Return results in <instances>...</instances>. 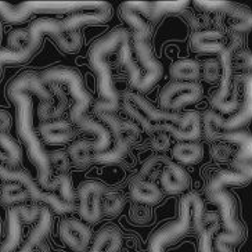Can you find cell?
<instances>
[{
  "label": "cell",
  "mask_w": 252,
  "mask_h": 252,
  "mask_svg": "<svg viewBox=\"0 0 252 252\" xmlns=\"http://www.w3.org/2000/svg\"><path fill=\"white\" fill-rule=\"evenodd\" d=\"M30 93L36 94L40 103H50L52 93L42 83L40 78L33 72H25L17 76L8 86V97L17 107V130L28 151L31 161L36 166L37 183L42 190L59 191V197L68 204H74V189L72 180L68 175H59L52 178V169L49 163V157L42 141L39 140L33 129L32 121V97Z\"/></svg>",
  "instance_id": "6da1fadb"
},
{
  "label": "cell",
  "mask_w": 252,
  "mask_h": 252,
  "mask_svg": "<svg viewBox=\"0 0 252 252\" xmlns=\"http://www.w3.org/2000/svg\"><path fill=\"white\" fill-rule=\"evenodd\" d=\"M129 37V32L125 28L112 30L110 33L97 40L89 50V65L94 71L98 85V101L96 110L100 114H112L118 110L119 97L114 81L111 68L107 61V56L121 46V43Z\"/></svg>",
  "instance_id": "7a4b0ae2"
},
{
  "label": "cell",
  "mask_w": 252,
  "mask_h": 252,
  "mask_svg": "<svg viewBox=\"0 0 252 252\" xmlns=\"http://www.w3.org/2000/svg\"><path fill=\"white\" fill-rule=\"evenodd\" d=\"M204 216V202L198 194H186L180 200L179 219L168 223L151 236L149 243V252H165L168 245L173 244L182 238L193 226L200 231L201 222Z\"/></svg>",
  "instance_id": "3957f363"
},
{
  "label": "cell",
  "mask_w": 252,
  "mask_h": 252,
  "mask_svg": "<svg viewBox=\"0 0 252 252\" xmlns=\"http://www.w3.org/2000/svg\"><path fill=\"white\" fill-rule=\"evenodd\" d=\"M110 6L107 1H25L18 6L0 3V17L8 23H23L32 14H74L81 11H93Z\"/></svg>",
  "instance_id": "277c9868"
},
{
  "label": "cell",
  "mask_w": 252,
  "mask_h": 252,
  "mask_svg": "<svg viewBox=\"0 0 252 252\" xmlns=\"http://www.w3.org/2000/svg\"><path fill=\"white\" fill-rule=\"evenodd\" d=\"M207 195L209 201L219 207V219L226 229L224 233L214 237L212 250L214 252H234L231 245L238 244L244 237V229L236 216V201L224 189L207 190Z\"/></svg>",
  "instance_id": "5b68a950"
},
{
  "label": "cell",
  "mask_w": 252,
  "mask_h": 252,
  "mask_svg": "<svg viewBox=\"0 0 252 252\" xmlns=\"http://www.w3.org/2000/svg\"><path fill=\"white\" fill-rule=\"evenodd\" d=\"M27 30L30 33V42L24 50L14 52L7 47L0 50V75H1L3 65H17V64H23L25 61H28L37 52L39 46L42 43L43 35H50L54 37L61 32H65L63 21L54 20V18H39L31 24L30 28Z\"/></svg>",
  "instance_id": "8992f818"
},
{
  "label": "cell",
  "mask_w": 252,
  "mask_h": 252,
  "mask_svg": "<svg viewBox=\"0 0 252 252\" xmlns=\"http://www.w3.org/2000/svg\"><path fill=\"white\" fill-rule=\"evenodd\" d=\"M43 85H60L64 83L67 85L68 89L71 92V96L74 97L75 104L71 110V119L72 122L78 124L82 118H85L86 111L90 107V94L88 90L85 89V85L82 81V76L78 71L72 68H52L47 69L39 76Z\"/></svg>",
  "instance_id": "52a82bcc"
},
{
  "label": "cell",
  "mask_w": 252,
  "mask_h": 252,
  "mask_svg": "<svg viewBox=\"0 0 252 252\" xmlns=\"http://www.w3.org/2000/svg\"><path fill=\"white\" fill-rule=\"evenodd\" d=\"M252 115V76L248 74L244 82V100L237 112L230 118L223 119L219 114L208 111L204 117V132L208 139L215 132H234L240 130L251 119Z\"/></svg>",
  "instance_id": "ba28073f"
},
{
  "label": "cell",
  "mask_w": 252,
  "mask_h": 252,
  "mask_svg": "<svg viewBox=\"0 0 252 252\" xmlns=\"http://www.w3.org/2000/svg\"><path fill=\"white\" fill-rule=\"evenodd\" d=\"M0 179H3L4 182L21 185L27 190L30 200L43 202L49 208H52L56 214H68L72 211L74 204H68L65 201H63L56 193H47L45 190H42L27 172L7 168L0 163Z\"/></svg>",
  "instance_id": "9c48e42d"
},
{
  "label": "cell",
  "mask_w": 252,
  "mask_h": 252,
  "mask_svg": "<svg viewBox=\"0 0 252 252\" xmlns=\"http://www.w3.org/2000/svg\"><path fill=\"white\" fill-rule=\"evenodd\" d=\"M234 42H231L229 46L224 47V50L220 53V86L216 90L215 94L211 98L212 107L223 114H230L237 111L240 103L236 96V93L231 96V79H233V50H234Z\"/></svg>",
  "instance_id": "30bf717a"
},
{
  "label": "cell",
  "mask_w": 252,
  "mask_h": 252,
  "mask_svg": "<svg viewBox=\"0 0 252 252\" xmlns=\"http://www.w3.org/2000/svg\"><path fill=\"white\" fill-rule=\"evenodd\" d=\"M150 35H151V30L133 32L134 50L141 65L146 68V75L141 78L140 83L137 86V90L140 92H147L151 89L157 82L161 81L163 74L162 64L154 57V54L151 52L149 43Z\"/></svg>",
  "instance_id": "8fae6325"
},
{
  "label": "cell",
  "mask_w": 252,
  "mask_h": 252,
  "mask_svg": "<svg viewBox=\"0 0 252 252\" xmlns=\"http://www.w3.org/2000/svg\"><path fill=\"white\" fill-rule=\"evenodd\" d=\"M204 89L197 82H172L161 92V108L175 112L189 104L200 101Z\"/></svg>",
  "instance_id": "7c38bea8"
},
{
  "label": "cell",
  "mask_w": 252,
  "mask_h": 252,
  "mask_svg": "<svg viewBox=\"0 0 252 252\" xmlns=\"http://www.w3.org/2000/svg\"><path fill=\"white\" fill-rule=\"evenodd\" d=\"M42 207L37 205H17L8 212L7 237L0 245V252H17L23 244V222H35L40 215Z\"/></svg>",
  "instance_id": "4fadbf2b"
},
{
  "label": "cell",
  "mask_w": 252,
  "mask_h": 252,
  "mask_svg": "<svg viewBox=\"0 0 252 252\" xmlns=\"http://www.w3.org/2000/svg\"><path fill=\"white\" fill-rule=\"evenodd\" d=\"M105 187L101 182L88 180L79 186V215L85 223L94 224L101 218V197Z\"/></svg>",
  "instance_id": "5bb4252c"
},
{
  "label": "cell",
  "mask_w": 252,
  "mask_h": 252,
  "mask_svg": "<svg viewBox=\"0 0 252 252\" xmlns=\"http://www.w3.org/2000/svg\"><path fill=\"white\" fill-rule=\"evenodd\" d=\"M60 238L74 252H86L92 241V230L79 219L68 218L60 224Z\"/></svg>",
  "instance_id": "9a60e30c"
},
{
  "label": "cell",
  "mask_w": 252,
  "mask_h": 252,
  "mask_svg": "<svg viewBox=\"0 0 252 252\" xmlns=\"http://www.w3.org/2000/svg\"><path fill=\"white\" fill-rule=\"evenodd\" d=\"M124 6L137 13L140 17H146L151 21H158L168 13H179L189 6V1H127Z\"/></svg>",
  "instance_id": "2e32d148"
},
{
  "label": "cell",
  "mask_w": 252,
  "mask_h": 252,
  "mask_svg": "<svg viewBox=\"0 0 252 252\" xmlns=\"http://www.w3.org/2000/svg\"><path fill=\"white\" fill-rule=\"evenodd\" d=\"M104 126L108 129L115 143H124L132 146L139 137V127L132 121H122L114 114H100Z\"/></svg>",
  "instance_id": "e0dca14e"
},
{
  "label": "cell",
  "mask_w": 252,
  "mask_h": 252,
  "mask_svg": "<svg viewBox=\"0 0 252 252\" xmlns=\"http://www.w3.org/2000/svg\"><path fill=\"white\" fill-rule=\"evenodd\" d=\"M161 186L168 194H182L190 186V176L179 163L169 161L161 172Z\"/></svg>",
  "instance_id": "ac0fdd59"
},
{
  "label": "cell",
  "mask_w": 252,
  "mask_h": 252,
  "mask_svg": "<svg viewBox=\"0 0 252 252\" xmlns=\"http://www.w3.org/2000/svg\"><path fill=\"white\" fill-rule=\"evenodd\" d=\"M39 132L47 144H65L74 140L75 137L74 127L71 122L65 119H54L43 122L39 126Z\"/></svg>",
  "instance_id": "d6986e66"
},
{
  "label": "cell",
  "mask_w": 252,
  "mask_h": 252,
  "mask_svg": "<svg viewBox=\"0 0 252 252\" xmlns=\"http://www.w3.org/2000/svg\"><path fill=\"white\" fill-rule=\"evenodd\" d=\"M111 6H107V7L93 10V11L74 13V14H69L67 18L61 20V21H63L65 31H79V28L85 27V25L108 23L111 20Z\"/></svg>",
  "instance_id": "ffe728a7"
},
{
  "label": "cell",
  "mask_w": 252,
  "mask_h": 252,
  "mask_svg": "<svg viewBox=\"0 0 252 252\" xmlns=\"http://www.w3.org/2000/svg\"><path fill=\"white\" fill-rule=\"evenodd\" d=\"M223 39L224 35L220 31H198L191 39V45L194 50L201 54H220L226 47V45L222 42Z\"/></svg>",
  "instance_id": "44dd1931"
},
{
  "label": "cell",
  "mask_w": 252,
  "mask_h": 252,
  "mask_svg": "<svg viewBox=\"0 0 252 252\" xmlns=\"http://www.w3.org/2000/svg\"><path fill=\"white\" fill-rule=\"evenodd\" d=\"M50 93H52V101L50 103L39 104L37 115L42 121H54L60 119V117L65 112L68 107V97L65 92L60 88L59 85H50Z\"/></svg>",
  "instance_id": "7402d4cb"
},
{
  "label": "cell",
  "mask_w": 252,
  "mask_h": 252,
  "mask_svg": "<svg viewBox=\"0 0 252 252\" xmlns=\"http://www.w3.org/2000/svg\"><path fill=\"white\" fill-rule=\"evenodd\" d=\"M130 197L139 205H156L162 200V191L154 182L136 179L130 185Z\"/></svg>",
  "instance_id": "603a6c76"
},
{
  "label": "cell",
  "mask_w": 252,
  "mask_h": 252,
  "mask_svg": "<svg viewBox=\"0 0 252 252\" xmlns=\"http://www.w3.org/2000/svg\"><path fill=\"white\" fill-rule=\"evenodd\" d=\"M52 229V214L49 208L42 207L40 215L37 218V224L35 229L30 233V236L25 238L21 247L17 252H32L42 241H45L49 231Z\"/></svg>",
  "instance_id": "cb8c5ba5"
},
{
  "label": "cell",
  "mask_w": 252,
  "mask_h": 252,
  "mask_svg": "<svg viewBox=\"0 0 252 252\" xmlns=\"http://www.w3.org/2000/svg\"><path fill=\"white\" fill-rule=\"evenodd\" d=\"M76 125L79 126L81 129H83L85 132H90L92 134H94V140L92 141V154L93 156L97 154V153L107 151L111 147V133L108 132V129L103 124L97 122L94 119L85 117Z\"/></svg>",
  "instance_id": "d4e9b609"
},
{
  "label": "cell",
  "mask_w": 252,
  "mask_h": 252,
  "mask_svg": "<svg viewBox=\"0 0 252 252\" xmlns=\"http://www.w3.org/2000/svg\"><path fill=\"white\" fill-rule=\"evenodd\" d=\"M122 247V234L115 226L101 229L89 247V252H119Z\"/></svg>",
  "instance_id": "484cf974"
},
{
  "label": "cell",
  "mask_w": 252,
  "mask_h": 252,
  "mask_svg": "<svg viewBox=\"0 0 252 252\" xmlns=\"http://www.w3.org/2000/svg\"><path fill=\"white\" fill-rule=\"evenodd\" d=\"M172 157L179 165H195L204 157V146L198 141H179L172 149Z\"/></svg>",
  "instance_id": "4316f807"
},
{
  "label": "cell",
  "mask_w": 252,
  "mask_h": 252,
  "mask_svg": "<svg viewBox=\"0 0 252 252\" xmlns=\"http://www.w3.org/2000/svg\"><path fill=\"white\" fill-rule=\"evenodd\" d=\"M171 76L175 82H195L201 76V64L193 59L178 60L172 64Z\"/></svg>",
  "instance_id": "83f0119b"
},
{
  "label": "cell",
  "mask_w": 252,
  "mask_h": 252,
  "mask_svg": "<svg viewBox=\"0 0 252 252\" xmlns=\"http://www.w3.org/2000/svg\"><path fill=\"white\" fill-rule=\"evenodd\" d=\"M23 153L8 133H0V163L15 169L21 163Z\"/></svg>",
  "instance_id": "f1b7e54d"
},
{
  "label": "cell",
  "mask_w": 252,
  "mask_h": 252,
  "mask_svg": "<svg viewBox=\"0 0 252 252\" xmlns=\"http://www.w3.org/2000/svg\"><path fill=\"white\" fill-rule=\"evenodd\" d=\"M251 179V172L240 171H220L216 173L214 178L209 180L207 190H218L224 189L227 186L244 185Z\"/></svg>",
  "instance_id": "f546056e"
},
{
  "label": "cell",
  "mask_w": 252,
  "mask_h": 252,
  "mask_svg": "<svg viewBox=\"0 0 252 252\" xmlns=\"http://www.w3.org/2000/svg\"><path fill=\"white\" fill-rule=\"evenodd\" d=\"M129 39H130V37L125 39V40L121 43V46H119L118 59L119 63L127 69V74H129V78H130V85L133 86L134 89H137V86H139V83H140L143 75H141L139 67L133 63L132 52H130V45H129Z\"/></svg>",
  "instance_id": "4dcf8cb0"
},
{
  "label": "cell",
  "mask_w": 252,
  "mask_h": 252,
  "mask_svg": "<svg viewBox=\"0 0 252 252\" xmlns=\"http://www.w3.org/2000/svg\"><path fill=\"white\" fill-rule=\"evenodd\" d=\"M0 198H1V202L6 205L17 207V205H23L24 202L30 200V195L21 185L6 182L1 187Z\"/></svg>",
  "instance_id": "1f68e13d"
},
{
  "label": "cell",
  "mask_w": 252,
  "mask_h": 252,
  "mask_svg": "<svg viewBox=\"0 0 252 252\" xmlns=\"http://www.w3.org/2000/svg\"><path fill=\"white\" fill-rule=\"evenodd\" d=\"M68 156L71 162L76 165L78 168H86L92 163V141L82 140L75 141L71 144L68 150Z\"/></svg>",
  "instance_id": "d6a6232c"
},
{
  "label": "cell",
  "mask_w": 252,
  "mask_h": 252,
  "mask_svg": "<svg viewBox=\"0 0 252 252\" xmlns=\"http://www.w3.org/2000/svg\"><path fill=\"white\" fill-rule=\"evenodd\" d=\"M56 45L59 46L60 50L64 53H76L81 50L83 39H82L81 31H65L61 32L57 36L53 37Z\"/></svg>",
  "instance_id": "836d02e7"
},
{
  "label": "cell",
  "mask_w": 252,
  "mask_h": 252,
  "mask_svg": "<svg viewBox=\"0 0 252 252\" xmlns=\"http://www.w3.org/2000/svg\"><path fill=\"white\" fill-rule=\"evenodd\" d=\"M130 146L129 144H124V143H114V146L110 147L107 151L103 153H97L92 157V162L103 163V165H108V163H118L121 159H124L126 154L129 153Z\"/></svg>",
  "instance_id": "e575fe53"
},
{
  "label": "cell",
  "mask_w": 252,
  "mask_h": 252,
  "mask_svg": "<svg viewBox=\"0 0 252 252\" xmlns=\"http://www.w3.org/2000/svg\"><path fill=\"white\" fill-rule=\"evenodd\" d=\"M125 205L124 197L117 191H105L101 197V215L118 216Z\"/></svg>",
  "instance_id": "d590c367"
},
{
  "label": "cell",
  "mask_w": 252,
  "mask_h": 252,
  "mask_svg": "<svg viewBox=\"0 0 252 252\" xmlns=\"http://www.w3.org/2000/svg\"><path fill=\"white\" fill-rule=\"evenodd\" d=\"M49 157V163H50V169L52 172H57V176L59 175H68V171L71 168V159L68 156L67 151L64 150H56L52 153H47Z\"/></svg>",
  "instance_id": "8d00e7d4"
},
{
  "label": "cell",
  "mask_w": 252,
  "mask_h": 252,
  "mask_svg": "<svg viewBox=\"0 0 252 252\" xmlns=\"http://www.w3.org/2000/svg\"><path fill=\"white\" fill-rule=\"evenodd\" d=\"M169 161H171L169 158H166V157H163V156L151 157L150 159H147V162L141 166L140 176H139V179L150 180V179H151V175H153L154 172L157 171L162 172V168L166 165V163L169 162ZM150 182H151V180H150Z\"/></svg>",
  "instance_id": "74e56055"
},
{
  "label": "cell",
  "mask_w": 252,
  "mask_h": 252,
  "mask_svg": "<svg viewBox=\"0 0 252 252\" xmlns=\"http://www.w3.org/2000/svg\"><path fill=\"white\" fill-rule=\"evenodd\" d=\"M201 74L204 81L208 83H216L220 79L222 74V67H220V61L218 59H208L204 61L202 67H201Z\"/></svg>",
  "instance_id": "f35d334b"
},
{
  "label": "cell",
  "mask_w": 252,
  "mask_h": 252,
  "mask_svg": "<svg viewBox=\"0 0 252 252\" xmlns=\"http://www.w3.org/2000/svg\"><path fill=\"white\" fill-rule=\"evenodd\" d=\"M30 42V33L28 30L24 28H18V30L11 31L7 36V49L14 50V52H20L24 50Z\"/></svg>",
  "instance_id": "ab89813d"
},
{
  "label": "cell",
  "mask_w": 252,
  "mask_h": 252,
  "mask_svg": "<svg viewBox=\"0 0 252 252\" xmlns=\"http://www.w3.org/2000/svg\"><path fill=\"white\" fill-rule=\"evenodd\" d=\"M211 156L216 162H227L233 156V151H231V147L227 144L218 143V144H214L211 147Z\"/></svg>",
  "instance_id": "60d3db41"
},
{
  "label": "cell",
  "mask_w": 252,
  "mask_h": 252,
  "mask_svg": "<svg viewBox=\"0 0 252 252\" xmlns=\"http://www.w3.org/2000/svg\"><path fill=\"white\" fill-rule=\"evenodd\" d=\"M151 146L156 151H166L171 147V136L163 132H156L150 134Z\"/></svg>",
  "instance_id": "b9f144b4"
},
{
  "label": "cell",
  "mask_w": 252,
  "mask_h": 252,
  "mask_svg": "<svg viewBox=\"0 0 252 252\" xmlns=\"http://www.w3.org/2000/svg\"><path fill=\"white\" fill-rule=\"evenodd\" d=\"M132 220L134 223H139V224H144V223H149L151 219V214H150L149 208H146V205H137L136 211H132Z\"/></svg>",
  "instance_id": "7bdbcfd3"
},
{
  "label": "cell",
  "mask_w": 252,
  "mask_h": 252,
  "mask_svg": "<svg viewBox=\"0 0 252 252\" xmlns=\"http://www.w3.org/2000/svg\"><path fill=\"white\" fill-rule=\"evenodd\" d=\"M32 252H50V247H49V244L46 243V240H45V241H42L40 244L37 245L36 248H35Z\"/></svg>",
  "instance_id": "ee69618b"
},
{
  "label": "cell",
  "mask_w": 252,
  "mask_h": 252,
  "mask_svg": "<svg viewBox=\"0 0 252 252\" xmlns=\"http://www.w3.org/2000/svg\"><path fill=\"white\" fill-rule=\"evenodd\" d=\"M245 54H247V53H241V54H240V56H237V59H236V61H240V59H241V57H244L245 59ZM240 65H241V67L243 68H245V60H243V61H241V63H240ZM247 65H248V67H251V60H247Z\"/></svg>",
  "instance_id": "f6af8a7d"
},
{
  "label": "cell",
  "mask_w": 252,
  "mask_h": 252,
  "mask_svg": "<svg viewBox=\"0 0 252 252\" xmlns=\"http://www.w3.org/2000/svg\"><path fill=\"white\" fill-rule=\"evenodd\" d=\"M0 236H1V222H0Z\"/></svg>",
  "instance_id": "bcb514c9"
},
{
  "label": "cell",
  "mask_w": 252,
  "mask_h": 252,
  "mask_svg": "<svg viewBox=\"0 0 252 252\" xmlns=\"http://www.w3.org/2000/svg\"><path fill=\"white\" fill-rule=\"evenodd\" d=\"M56 252H67V251H56Z\"/></svg>",
  "instance_id": "7dc6e473"
}]
</instances>
